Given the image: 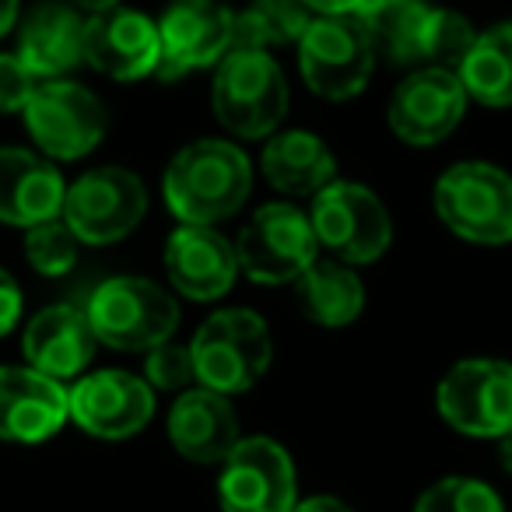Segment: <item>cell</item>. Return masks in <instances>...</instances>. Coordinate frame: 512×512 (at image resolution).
Wrapping results in <instances>:
<instances>
[{
  "label": "cell",
  "mask_w": 512,
  "mask_h": 512,
  "mask_svg": "<svg viewBox=\"0 0 512 512\" xmlns=\"http://www.w3.org/2000/svg\"><path fill=\"white\" fill-rule=\"evenodd\" d=\"M85 316L99 344L116 351H151L179 327V306L148 278H109L88 295Z\"/></svg>",
  "instance_id": "cell-3"
},
{
  "label": "cell",
  "mask_w": 512,
  "mask_h": 512,
  "mask_svg": "<svg viewBox=\"0 0 512 512\" xmlns=\"http://www.w3.org/2000/svg\"><path fill=\"white\" fill-rule=\"evenodd\" d=\"M25 127L46 158L78 162L106 137L109 113L99 95L67 78L43 81L25 106Z\"/></svg>",
  "instance_id": "cell-8"
},
{
  "label": "cell",
  "mask_w": 512,
  "mask_h": 512,
  "mask_svg": "<svg viewBox=\"0 0 512 512\" xmlns=\"http://www.w3.org/2000/svg\"><path fill=\"white\" fill-rule=\"evenodd\" d=\"M43 81L22 64L18 53H0V113H25Z\"/></svg>",
  "instance_id": "cell-32"
},
{
  "label": "cell",
  "mask_w": 512,
  "mask_h": 512,
  "mask_svg": "<svg viewBox=\"0 0 512 512\" xmlns=\"http://www.w3.org/2000/svg\"><path fill=\"white\" fill-rule=\"evenodd\" d=\"M18 25V0H0V39Z\"/></svg>",
  "instance_id": "cell-36"
},
{
  "label": "cell",
  "mask_w": 512,
  "mask_h": 512,
  "mask_svg": "<svg viewBox=\"0 0 512 512\" xmlns=\"http://www.w3.org/2000/svg\"><path fill=\"white\" fill-rule=\"evenodd\" d=\"M463 92L481 106H512V22H502L488 32H477L474 50L460 64Z\"/></svg>",
  "instance_id": "cell-26"
},
{
  "label": "cell",
  "mask_w": 512,
  "mask_h": 512,
  "mask_svg": "<svg viewBox=\"0 0 512 512\" xmlns=\"http://www.w3.org/2000/svg\"><path fill=\"white\" fill-rule=\"evenodd\" d=\"M18 57L39 81L64 78L85 64V18L74 4L43 0L18 25Z\"/></svg>",
  "instance_id": "cell-21"
},
{
  "label": "cell",
  "mask_w": 512,
  "mask_h": 512,
  "mask_svg": "<svg viewBox=\"0 0 512 512\" xmlns=\"http://www.w3.org/2000/svg\"><path fill=\"white\" fill-rule=\"evenodd\" d=\"M309 225L316 242L327 246L341 264H372L390 249L393 221L383 200L362 183L334 179L313 197Z\"/></svg>",
  "instance_id": "cell-6"
},
{
  "label": "cell",
  "mask_w": 512,
  "mask_h": 512,
  "mask_svg": "<svg viewBox=\"0 0 512 512\" xmlns=\"http://www.w3.org/2000/svg\"><path fill=\"white\" fill-rule=\"evenodd\" d=\"M435 404L456 432L498 439L512 428V365L498 358L456 362L442 376Z\"/></svg>",
  "instance_id": "cell-11"
},
{
  "label": "cell",
  "mask_w": 512,
  "mask_h": 512,
  "mask_svg": "<svg viewBox=\"0 0 512 512\" xmlns=\"http://www.w3.org/2000/svg\"><path fill=\"white\" fill-rule=\"evenodd\" d=\"M316 232L309 214L292 204H267L246 221L235 242L239 271L256 285H288L299 281L316 260Z\"/></svg>",
  "instance_id": "cell-10"
},
{
  "label": "cell",
  "mask_w": 512,
  "mask_h": 512,
  "mask_svg": "<svg viewBox=\"0 0 512 512\" xmlns=\"http://www.w3.org/2000/svg\"><path fill=\"white\" fill-rule=\"evenodd\" d=\"M313 11L302 0H253L232 18V50H260L299 43L313 22Z\"/></svg>",
  "instance_id": "cell-27"
},
{
  "label": "cell",
  "mask_w": 512,
  "mask_h": 512,
  "mask_svg": "<svg viewBox=\"0 0 512 512\" xmlns=\"http://www.w3.org/2000/svg\"><path fill=\"white\" fill-rule=\"evenodd\" d=\"M218 502L225 512H292L299 484L288 449L264 435L239 439L221 463Z\"/></svg>",
  "instance_id": "cell-12"
},
{
  "label": "cell",
  "mask_w": 512,
  "mask_h": 512,
  "mask_svg": "<svg viewBox=\"0 0 512 512\" xmlns=\"http://www.w3.org/2000/svg\"><path fill=\"white\" fill-rule=\"evenodd\" d=\"M22 320V288L0 267V337H8Z\"/></svg>",
  "instance_id": "cell-33"
},
{
  "label": "cell",
  "mask_w": 512,
  "mask_h": 512,
  "mask_svg": "<svg viewBox=\"0 0 512 512\" xmlns=\"http://www.w3.org/2000/svg\"><path fill=\"white\" fill-rule=\"evenodd\" d=\"M95 334L88 323L85 309L78 306H46L43 313H36L25 327L22 351L25 362L43 376L57 379H78L88 369V362L95 358Z\"/></svg>",
  "instance_id": "cell-20"
},
{
  "label": "cell",
  "mask_w": 512,
  "mask_h": 512,
  "mask_svg": "<svg viewBox=\"0 0 512 512\" xmlns=\"http://www.w3.org/2000/svg\"><path fill=\"white\" fill-rule=\"evenodd\" d=\"M78 235L67 228L64 218L39 221L25 232V256L29 264L36 267L46 278H60L78 264Z\"/></svg>",
  "instance_id": "cell-29"
},
{
  "label": "cell",
  "mask_w": 512,
  "mask_h": 512,
  "mask_svg": "<svg viewBox=\"0 0 512 512\" xmlns=\"http://www.w3.org/2000/svg\"><path fill=\"white\" fill-rule=\"evenodd\" d=\"M165 271L179 295L214 302L235 285L239 256L225 235L214 232V225H183L165 242Z\"/></svg>",
  "instance_id": "cell-17"
},
{
  "label": "cell",
  "mask_w": 512,
  "mask_h": 512,
  "mask_svg": "<svg viewBox=\"0 0 512 512\" xmlns=\"http://www.w3.org/2000/svg\"><path fill=\"white\" fill-rule=\"evenodd\" d=\"M253 169L242 148L228 141H193L169 162L162 193L183 225H218L246 204Z\"/></svg>",
  "instance_id": "cell-1"
},
{
  "label": "cell",
  "mask_w": 512,
  "mask_h": 512,
  "mask_svg": "<svg viewBox=\"0 0 512 512\" xmlns=\"http://www.w3.org/2000/svg\"><path fill=\"white\" fill-rule=\"evenodd\" d=\"M78 11H88V15H106V11L120 8V0H71Z\"/></svg>",
  "instance_id": "cell-37"
},
{
  "label": "cell",
  "mask_w": 512,
  "mask_h": 512,
  "mask_svg": "<svg viewBox=\"0 0 512 512\" xmlns=\"http://www.w3.org/2000/svg\"><path fill=\"white\" fill-rule=\"evenodd\" d=\"M414 512H505L495 488L477 477H446L421 491Z\"/></svg>",
  "instance_id": "cell-30"
},
{
  "label": "cell",
  "mask_w": 512,
  "mask_h": 512,
  "mask_svg": "<svg viewBox=\"0 0 512 512\" xmlns=\"http://www.w3.org/2000/svg\"><path fill=\"white\" fill-rule=\"evenodd\" d=\"M467 113V92L456 71L418 67L397 85L390 99V127L404 144L432 148L460 127Z\"/></svg>",
  "instance_id": "cell-14"
},
{
  "label": "cell",
  "mask_w": 512,
  "mask_h": 512,
  "mask_svg": "<svg viewBox=\"0 0 512 512\" xmlns=\"http://www.w3.org/2000/svg\"><path fill=\"white\" fill-rule=\"evenodd\" d=\"M292 512H351V505H344L341 498L334 495H313L306 502H295Z\"/></svg>",
  "instance_id": "cell-35"
},
{
  "label": "cell",
  "mask_w": 512,
  "mask_h": 512,
  "mask_svg": "<svg viewBox=\"0 0 512 512\" xmlns=\"http://www.w3.org/2000/svg\"><path fill=\"white\" fill-rule=\"evenodd\" d=\"M144 211H148V193L141 179L120 165H102L67 186L60 218L78 235V242L109 246L127 239L141 225Z\"/></svg>",
  "instance_id": "cell-7"
},
{
  "label": "cell",
  "mask_w": 512,
  "mask_h": 512,
  "mask_svg": "<svg viewBox=\"0 0 512 512\" xmlns=\"http://www.w3.org/2000/svg\"><path fill=\"white\" fill-rule=\"evenodd\" d=\"M313 15H355L365 0H302Z\"/></svg>",
  "instance_id": "cell-34"
},
{
  "label": "cell",
  "mask_w": 512,
  "mask_h": 512,
  "mask_svg": "<svg viewBox=\"0 0 512 512\" xmlns=\"http://www.w3.org/2000/svg\"><path fill=\"white\" fill-rule=\"evenodd\" d=\"M67 183L50 158L25 148H0V221L32 228L60 218Z\"/></svg>",
  "instance_id": "cell-19"
},
{
  "label": "cell",
  "mask_w": 512,
  "mask_h": 512,
  "mask_svg": "<svg viewBox=\"0 0 512 512\" xmlns=\"http://www.w3.org/2000/svg\"><path fill=\"white\" fill-rule=\"evenodd\" d=\"M498 453H502V467L512 474V428L505 435H498Z\"/></svg>",
  "instance_id": "cell-38"
},
{
  "label": "cell",
  "mask_w": 512,
  "mask_h": 512,
  "mask_svg": "<svg viewBox=\"0 0 512 512\" xmlns=\"http://www.w3.org/2000/svg\"><path fill=\"white\" fill-rule=\"evenodd\" d=\"M67 411L64 383L29 365H0V439L36 446L64 428Z\"/></svg>",
  "instance_id": "cell-16"
},
{
  "label": "cell",
  "mask_w": 512,
  "mask_h": 512,
  "mask_svg": "<svg viewBox=\"0 0 512 512\" xmlns=\"http://www.w3.org/2000/svg\"><path fill=\"white\" fill-rule=\"evenodd\" d=\"M477 32L456 11H439L432 8L425 22V36H421V60H428V67H446V71H460V64L467 60V53L474 50Z\"/></svg>",
  "instance_id": "cell-28"
},
{
  "label": "cell",
  "mask_w": 512,
  "mask_h": 512,
  "mask_svg": "<svg viewBox=\"0 0 512 512\" xmlns=\"http://www.w3.org/2000/svg\"><path fill=\"white\" fill-rule=\"evenodd\" d=\"M67 411L74 425L95 439H130L151 421L155 397H151L148 379L106 369L81 376L67 390Z\"/></svg>",
  "instance_id": "cell-15"
},
{
  "label": "cell",
  "mask_w": 512,
  "mask_h": 512,
  "mask_svg": "<svg viewBox=\"0 0 512 512\" xmlns=\"http://www.w3.org/2000/svg\"><path fill=\"white\" fill-rule=\"evenodd\" d=\"M239 414L225 393L207 386L186 390L169 411V442L190 463H225L239 446Z\"/></svg>",
  "instance_id": "cell-22"
},
{
  "label": "cell",
  "mask_w": 512,
  "mask_h": 512,
  "mask_svg": "<svg viewBox=\"0 0 512 512\" xmlns=\"http://www.w3.org/2000/svg\"><path fill=\"white\" fill-rule=\"evenodd\" d=\"M432 15L425 0H365L355 11L372 53L390 64H421V36Z\"/></svg>",
  "instance_id": "cell-25"
},
{
  "label": "cell",
  "mask_w": 512,
  "mask_h": 512,
  "mask_svg": "<svg viewBox=\"0 0 512 512\" xmlns=\"http://www.w3.org/2000/svg\"><path fill=\"white\" fill-rule=\"evenodd\" d=\"M144 376H148V386L155 390H186L193 383V355L190 344H176L169 341L155 344L151 351H144Z\"/></svg>",
  "instance_id": "cell-31"
},
{
  "label": "cell",
  "mask_w": 512,
  "mask_h": 512,
  "mask_svg": "<svg viewBox=\"0 0 512 512\" xmlns=\"http://www.w3.org/2000/svg\"><path fill=\"white\" fill-rule=\"evenodd\" d=\"M295 302L309 323L348 327L362 316L365 288L358 274L341 260H313V267L295 281Z\"/></svg>",
  "instance_id": "cell-24"
},
{
  "label": "cell",
  "mask_w": 512,
  "mask_h": 512,
  "mask_svg": "<svg viewBox=\"0 0 512 512\" xmlns=\"http://www.w3.org/2000/svg\"><path fill=\"white\" fill-rule=\"evenodd\" d=\"M193 376L214 393H246L271 369L274 341L264 316L253 309H221L200 323L190 344Z\"/></svg>",
  "instance_id": "cell-2"
},
{
  "label": "cell",
  "mask_w": 512,
  "mask_h": 512,
  "mask_svg": "<svg viewBox=\"0 0 512 512\" xmlns=\"http://www.w3.org/2000/svg\"><path fill=\"white\" fill-rule=\"evenodd\" d=\"M214 116L235 137H267L288 113L281 67L260 50H232L214 74Z\"/></svg>",
  "instance_id": "cell-4"
},
{
  "label": "cell",
  "mask_w": 512,
  "mask_h": 512,
  "mask_svg": "<svg viewBox=\"0 0 512 512\" xmlns=\"http://www.w3.org/2000/svg\"><path fill=\"white\" fill-rule=\"evenodd\" d=\"M232 11L221 0H172L158 25L155 78L176 81L232 53Z\"/></svg>",
  "instance_id": "cell-13"
},
{
  "label": "cell",
  "mask_w": 512,
  "mask_h": 512,
  "mask_svg": "<svg viewBox=\"0 0 512 512\" xmlns=\"http://www.w3.org/2000/svg\"><path fill=\"white\" fill-rule=\"evenodd\" d=\"M435 211L453 235L481 246L512 239V176L488 162H460L435 183Z\"/></svg>",
  "instance_id": "cell-5"
},
{
  "label": "cell",
  "mask_w": 512,
  "mask_h": 512,
  "mask_svg": "<svg viewBox=\"0 0 512 512\" xmlns=\"http://www.w3.org/2000/svg\"><path fill=\"white\" fill-rule=\"evenodd\" d=\"M85 60L113 81L148 78L158 67V25L127 8L85 18Z\"/></svg>",
  "instance_id": "cell-18"
},
{
  "label": "cell",
  "mask_w": 512,
  "mask_h": 512,
  "mask_svg": "<svg viewBox=\"0 0 512 512\" xmlns=\"http://www.w3.org/2000/svg\"><path fill=\"white\" fill-rule=\"evenodd\" d=\"M299 67L320 99H355L372 78L376 53L355 15H316L299 39Z\"/></svg>",
  "instance_id": "cell-9"
},
{
  "label": "cell",
  "mask_w": 512,
  "mask_h": 512,
  "mask_svg": "<svg viewBox=\"0 0 512 512\" xmlns=\"http://www.w3.org/2000/svg\"><path fill=\"white\" fill-rule=\"evenodd\" d=\"M264 176L278 193L288 197H316L323 186L337 179V162L323 137L309 134V130H288L267 141L264 148Z\"/></svg>",
  "instance_id": "cell-23"
}]
</instances>
